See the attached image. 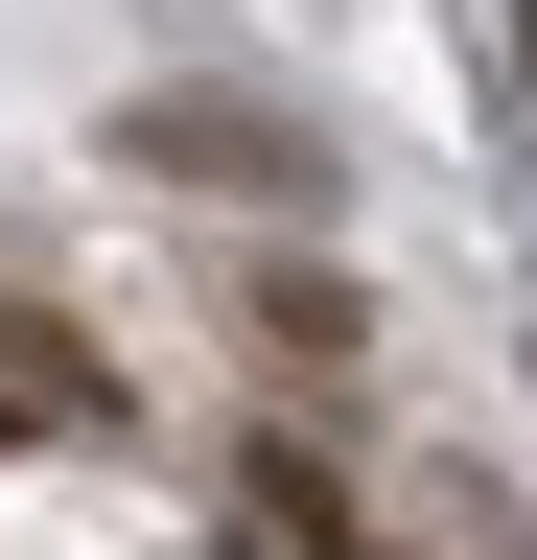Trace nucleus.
I'll list each match as a JSON object with an SVG mask.
<instances>
[{
    "mask_svg": "<svg viewBox=\"0 0 537 560\" xmlns=\"http://www.w3.org/2000/svg\"><path fill=\"white\" fill-rule=\"evenodd\" d=\"M234 350H257V374H304V397H327V374L374 350V280H327V257H257V280H234Z\"/></svg>",
    "mask_w": 537,
    "mask_h": 560,
    "instance_id": "f257e3e1",
    "label": "nucleus"
},
{
    "mask_svg": "<svg viewBox=\"0 0 537 560\" xmlns=\"http://www.w3.org/2000/svg\"><path fill=\"white\" fill-rule=\"evenodd\" d=\"M141 164H164V187H281V210H304V187H327V140H304V117H234V94H164V117H141Z\"/></svg>",
    "mask_w": 537,
    "mask_h": 560,
    "instance_id": "f03ea898",
    "label": "nucleus"
},
{
    "mask_svg": "<svg viewBox=\"0 0 537 560\" xmlns=\"http://www.w3.org/2000/svg\"><path fill=\"white\" fill-rule=\"evenodd\" d=\"M514 70H537V0H514Z\"/></svg>",
    "mask_w": 537,
    "mask_h": 560,
    "instance_id": "39448f33",
    "label": "nucleus"
},
{
    "mask_svg": "<svg viewBox=\"0 0 537 560\" xmlns=\"http://www.w3.org/2000/svg\"><path fill=\"white\" fill-rule=\"evenodd\" d=\"M0 444H24V420H0Z\"/></svg>",
    "mask_w": 537,
    "mask_h": 560,
    "instance_id": "423d86ee",
    "label": "nucleus"
},
{
    "mask_svg": "<svg viewBox=\"0 0 537 560\" xmlns=\"http://www.w3.org/2000/svg\"><path fill=\"white\" fill-rule=\"evenodd\" d=\"M234 537H257V560H351V467L257 420V444H234Z\"/></svg>",
    "mask_w": 537,
    "mask_h": 560,
    "instance_id": "7ed1b4c3",
    "label": "nucleus"
},
{
    "mask_svg": "<svg viewBox=\"0 0 537 560\" xmlns=\"http://www.w3.org/2000/svg\"><path fill=\"white\" fill-rule=\"evenodd\" d=\"M0 420H24V444H47V420H117V350L71 304H0Z\"/></svg>",
    "mask_w": 537,
    "mask_h": 560,
    "instance_id": "20e7f679",
    "label": "nucleus"
}]
</instances>
